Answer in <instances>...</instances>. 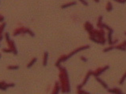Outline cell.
I'll return each mask as SVG.
<instances>
[{"label":"cell","instance_id":"5b68a950","mask_svg":"<svg viewBox=\"0 0 126 94\" xmlns=\"http://www.w3.org/2000/svg\"><path fill=\"white\" fill-rule=\"evenodd\" d=\"M59 89V85H58V83L56 82L55 83V87H54V89L52 90V93H58V89Z\"/></svg>","mask_w":126,"mask_h":94},{"label":"cell","instance_id":"52a82bcc","mask_svg":"<svg viewBox=\"0 0 126 94\" xmlns=\"http://www.w3.org/2000/svg\"><path fill=\"white\" fill-rule=\"evenodd\" d=\"M19 68L18 66H9L7 67V69L8 70H17Z\"/></svg>","mask_w":126,"mask_h":94},{"label":"cell","instance_id":"277c9868","mask_svg":"<svg viewBox=\"0 0 126 94\" xmlns=\"http://www.w3.org/2000/svg\"><path fill=\"white\" fill-rule=\"evenodd\" d=\"M36 62H37V58H33V59H32V60L30 61V63H29V64L27 65V68H30Z\"/></svg>","mask_w":126,"mask_h":94},{"label":"cell","instance_id":"8992f818","mask_svg":"<svg viewBox=\"0 0 126 94\" xmlns=\"http://www.w3.org/2000/svg\"><path fill=\"white\" fill-rule=\"evenodd\" d=\"M6 27V23L5 22H2V24L0 25V35H2L3 30H4V28Z\"/></svg>","mask_w":126,"mask_h":94},{"label":"cell","instance_id":"6da1fadb","mask_svg":"<svg viewBox=\"0 0 126 94\" xmlns=\"http://www.w3.org/2000/svg\"><path fill=\"white\" fill-rule=\"evenodd\" d=\"M25 33H29L30 34L32 37H34V33L33 32H32L30 28H25V27H20V28H16L14 32V37H16V36L19 35V34H25Z\"/></svg>","mask_w":126,"mask_h":94},{"label":"cell","instance_id":"9c48e42d","mask_svg":"<svg viewBox=\"0 0 126 94\" xmlns=\"http://www.w3.org/2000/svg\"><path fill=\"white\" fill-rule=\"evenodd\" d=\"M4 21V17L0 15V22H2V21Z\"/></svg>","mask_w":126,"mask_h":94},{"label":"cell","instance_id":"30bf717a","mask_svg":"<svg viewBox=\"0 0 126 94\" xmlns=\"http://www.w3.org/2000/svg\"><path fill=\"white\" fill-rule=\"evenodd\" d=\"M0 58H1V55H0Z\"/></svg>","mask_w":126,"mask_h":94},{"label":"cell","instance_id":"7a4b0ae2","mask_svg":"<svg viewBox=\"0 0 126 94\" xmlns=\"http://www.w3.org/2000/svg\"><path fill=\"white\" fill-rule=\"evenodd\" d=\"M6 36V42H7V44H8V47H9V48L12 51V53L14 54V55H17V50L16 48V46L15 44H14V43L13 40H10L9 38V33H6L5 34Z\"/></svg>","mask_w":126,"mask_h":94},{"label":"cell","instance_id":"3957f363","mask_svg":"<svg viewBox=\"0 0 126 94\" xmlns=\"http://www.w3.org/2000/svg\"><path fill=\"white\" fill-rule=\"evenodd\" d=\"M48 53L45 52L44 53V59H43V66H46L47 63H48Z\"/></svg>","mask_w":126,"mask_h":94},{"label":"cell","instance_id":"ba28073f","mask_svg":"<svg viewBox=\"0 0 126 94\" xmlns=\"http://www.w3.org/2000/svg\"><path fill=\"white\" fill-rule=\"evenodd\" d=\"M2 52H8V53H10V52H12V51L10 50V48H3V49H2Z\"/></svg>","mask_w":126,"mask_h":94}]
</instances>
